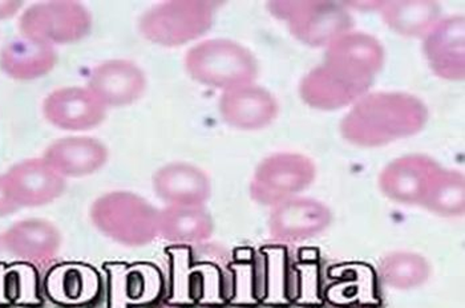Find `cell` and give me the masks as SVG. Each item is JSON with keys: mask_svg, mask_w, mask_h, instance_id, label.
<instances>
[{"mask_svg": "<svg viewBox=\"0 0 465 308\" xmlns=\"http://www.w3.org/2000/svg\"><path fill=\"white\" fill-rule=\"evenodd\" d=\"M429 121V108L404 92L367 94L352 105L341 123V134L359 148H381L415 136Z\"/></svg>", "mask_w": 465, "mask_h": 308, "instance_id": "cell-1", "label": "cell"}, {"mask_svg": "<svg viewBox=\"0 0 465 308\" xmlns=\"http://www.w3.org/2000/svg\"><path fill=\"white\" fill-rule=\"evenodd\" d=\"M160 210L131 192H111L94 201L91 220L109 240L143 247L159 237Z\"/></svg>", "mask_w": 465, "mask_h": 308, "instance_id": "cell-2", "label": "cell"}, {"mask_svg": "<svg viewBox=\"0 0 465 308\" xmlns=\"http://www.w3.org/2000/svg\"><path fill=\"white\" fill-rule=\"evenodd\" d=\"M185 69L200 84L223 92L252 84L260 72L252 52L228 39L198 43L186 54Z\"/></svg>", "mask_w": 465, "mask_h": 308, "instance_id": "cell-3", "label": "cell"}, {"mask_svg": "<svg viewBox=\"0 0 465 308\" xmlns=\"http://www.w3.org/2000/svg\"><path fill=\"white\" fill-rule=\"evenodd\" d=\"M246 266L252 301L285 306L301 298L303 275L289 246L262 247L249 257Z\"/></svg>", "mask_w": 465, "mask_h": 308, "instance_id": "cell-4", "label": "cell"}, {"mask_svg": "<svg viewBox=\"0 0 465 308\" xmlns=\"http://www.w3.org/2000/svg\"><path fill=\"white\" fill-rule=\"evenodd\" d=\"M268 8L272 15L287 22L298 42L309 47H327L355 27L354 16L343 3L272 2Z\"/></svg>", "mask_w": 465, "mask_h": 308, "instance_id": "cell-5", "label": "cell"}, {"mask_svg": "<svg viewBox=\"0 0 465 308\" xmlns=\"http://www.w3.org/2000/svg\"><path fill=\"white\" fill-rule=\"evenodd\" d=\"M214 11L209 2L160 3L140 17V33L154 45L180 47L211 30Z\"/></svg>", "mask_w": 465, "mask_h": 308, "instance_id": "cell-6", "label": "cell"}, {"mask_svg": "<svg viewBox=\"0 0 465 308\" xmlns=\"http://www.w3.org/2000/svg\"><path fill=\"white\" fill-rule=\"evenodd\" d=\"M317 178V166L307 155L281 152L261 161L251 181L252 200L274 207L298 197Z\"/></svg>", "mask_w": 465, "mask_h": 308, "instance_id": "cell-7", "label": "cell"}, {"mask_svg": "<svg viewBox=\"0 0 465 308\" xmlns=\"http://www.w3.org/2000/svg\"><path fill=\"white\" fill-rule=\"evenodd\" d=\"M23 36L45 45H70L90 34V11L77 2H45L31 5L19 23Z\"/></svg>", "mask_w": 465, "mask_h": 308, "instance_id": "cell-8", "label": "cell"}, {"mask_svg": "<svg viewBox=\"0 0 465 308\" xmlns=\"http://www.w3.org/2000/svg\"><path fill=\"white\" fill-rule=\"evenodd\" d=\"M332 224V212L326 204L309 197H294L272 207L270 238L274 243H303L322 234Z\"/></svg>", "mask_w": 465, "mask_h": 308, "instance_id": "cell-9", "label": "cell"}, {"mask_svg": "<svg viewBox=\"0 0 465 308\" xmlns=\"http://www.w3.org/2000/svg\"><path fill=\"white\" fill-rule=\"evenodd\" d=\"M438 161L426 154H407L391 161L378 178L379 190L392 203L421 206L441 171Z\"/></svg>", "mask_w": 465, "mask_h": 308, "instance_id": "cell-10", "label": "cell"}, {"mask_svg": "<svg viewBox=\"0 0 465 308\" xmlns=\"http://www.w3.org/2000/svg\"><path fill=\"white\" fill-rule=\"evenodd\" d=\"M372 80L352 76L329 65L312 68L301 80L300 94L304 104L320 111H338L354 105L369 92Z\"/></svg>", "mask_w": 465, "mask_h": 308, "instance_id": "cell-11", "label": "cell"}, {"mask_svg": "<svg viewBox=\"0 0 465 308\" xmlns=\"http://www.w3.org/2000/svg\"><path fill=\"white\" fill-rule=\"evenodd\" d=\"M423 52L433 74L448 82L465 76L464 15L441 17L424 37Z\"/></svg>", "mask_w": 465, "mask_h": 308, "instance_id": "cell-12", "label": "cell"}, {"mask_svg": "<svg viewBox=\"0 0 465 308\" xmlns=\"http://www.w3.org/2000/svg\"><path fill=\"white\" fill-rule=\"evenodd\" d=\"M48 123L63 131H90L104 121L107 106L88 88L67 86L48 94L43 104Z\"/></svg>", "mask_w": 465, "mask_h": 308, "instance_id": "cell-13", "label": "cell"}, {"mask_svg": "<svg viewBox=\"0 0 465 308\" xmlns=\"http://www.w3.org/2000/svg\"><path fill=\"white\" fill-rule=\"evenodd\" d=\"M220 114L232 128L260 131L277 119L280 105L268 89L248 84L225 91L221 96Z\"/></svg>", "mask_w": 465, "mask_h": 308, "instance_id": "cell-14", "label": "cell"}, {"mask_svg": "<svg viewBox=\"0 0 465 308\" xmlns=\"http://www.w3.org/2000/svg\"><path fill=\"white\" fill-rule=\"evenodd\" d=\"M8 189L19 207H40L53 204L64 193L65 178L45 160H25L5 174Z\"/></svg>", "mask_w": 465, "mask_h": 308, "instance_id": "cell-15", "label": "cell"}, {"mask_svg": "<svg viewBox=\"0 0 465 308\" xmlns=\"http://www.w3.org/2000/svg\"><path fill=\"white\" fill-rule=\"evenodd\" d=\"M384 59L386 52L375 36L355 31L341 35L324 52V65L372 82L383 68Z\"/></svg>", "mask_w": 465, "mask_h": 308, "instance_id": "cell-16", "label": "cell"}, {"mask_svg": "<svg viewBox=\"0 0 465 308\" xmlns=\"http://www.w3.org/2000/svg\"><path fill=\"white\" fill-rule=\"evenodd\" d=\"M87 88L105 106L131 105L145 92L146 77L129 60H109L92 71Z\"/></svg>", "mask_w": 465, "mask_h": 308, "instance_id": "cell-17", "label": "cell"}, {"mask_svg": "<svg viewBox=\"0 0 465 308\" xmlns=\"http://www.w3.org/2000/svg\"><path fill=\"white\" fill-rule=\"evenodd\" d=\"M153 190L168 206H203L212 195V181L203 169L171 163L153 175Z\"/></svg>", "mask_w": 465, "mask_h": 308, "instance_id": "cell-18", "label": "cell"}, {"mask_svg": "<svg viewBox=\"0 0 465 308\" xmlns=\"http://www.w3.org/2000/svg\"><path fill=\"white\" fill-rule=\"evenodd\" d=\"M2 243L13 257L34 266H45L56 258L62 234L45 220L19 221L3 234Z\"/></svg>", "mask_w": 465, "mask_h": 308, "instance_id": "cell-19", "label": "cell"}, {"mask_svg": "<svg viewBox=\"0 0 465 308\" xmlns=\"http://www.w3.org/2000/svg\"><path fill=\"white\" fill-rule=\"evenodd\" d=\"M43 160L62 177H87L107 164L108 149L94 138L67 137L51 144Z\"/></svg>", "mask_w": 465, "mask_h": 308, "instance_id": "cell-20", "label": "cell"}, {"mask_svg": "<svg viewBox=\"0 0 465 308\" xmlns=\"http://www.w3.org/2000/svg\"><path fill=\"white\" fill-rule=\"evenodd\" d=\"M214 221L203 206H166L160 210L159 237L181 246H194L213 235Z\"/></svg>", "mask_w": 465, "mask_h": 308, "instance_id": "cell-21", "label": "cell"}, {"mask_svg": "<svg viewBox=\"0 0 465 308\" xmlns=\"http://www.w3.org/2000/svg\"><path fill=\"white\" fill-rule=\"evenodd\" d=\"M57 56L54 45L35 40L16 39L0 52V67L14 79L34 80L53 71Z\"/></svg>", "mask_w": 465, "mask_h": 308, "instance_id": "cell-22", "label": "cell"}, {"mask_svg": "<svg viewBox=\"0 0 465 308\" xmlns=\"http://www.w3.org/2000/svg\"><path fill=\"white\" fill-rule=\"evenodd\" d=\"M387 27L404 37H426L440 22L443 10L432 0L381 2L379 8Z\"/></svg>", "mask_w": 465, "mask_h": 308, "instance_id": "cell-23", "label": "cell"}, {"mask_svg": "<svg viewBox=\"0 0 465 308\" xmlns=\"http://www.w3.org/2000/svg\"><path fill=\"white\" fill-rule=\"evenodd\" d=\"M432 274L429 259L413 252H394L379 261L376 275L383 286L398 292L419 289Z\"/></svg>", "mask_w": 465, "mask_h": 308, "instance_id": "cell-24", "label": "cell"}, {"mask_svg": "<svg viewBox=\"0 0 465 308\" xmlns=\"http://www.w3.org/2000/svg\"><path fill=\"white\" fill-rule=\"evenodd\" d=\"M421 207L439 217H463L465 213L464 173L455 169H441L430 185Z\"/></svg>", "mask_w": 465, "mask_h": 308, "instance_id": "cell-25", "label": "cell"}, {"mask_svg": "<svg viewBox=\"0 0 465 308\" xmlns=\"http://www.w3.org/2000/svg\"><path fill=\"white\" fill-rule=\"evenodd\" d=\"M63 295L68 301H76L82 296L84 292V278H83L82 272L76 267H70L65 270L62 275V283H60Z\"/></svg>", "mask_w": 465, "mask_h": 308, "instance_id": "cell-26", "label": "cell"}, {"mask_svg": "<svg viewBox=\"0 0 465 308\" xmlns=\"http://www.w3.org/2000/svg\"><path fill=\"white\" fill-rule=\"evenodd\" d=\"M19 209L18 204L15 203L10 189H8L5 174L0 175V218L14 214Z\"/></svg>", "mask_w": 465, "mask_h": 308, "instance_id": "cell-27", "label": "cell"}, {"mask_svg": "<svg viewBox=\"0 0 465 308\" xmlns=\"http://www.w3.org/2000/svg\"><path fill=\"white\" fill-rule=\"evenodd\" d=\"M162 308H215L211 306H194V304L169 303Z\"/></svg>", "mask_w": 465, "mask_h": 308, "instance_id": "cell-28", "label": "cell"}]
</instances>
